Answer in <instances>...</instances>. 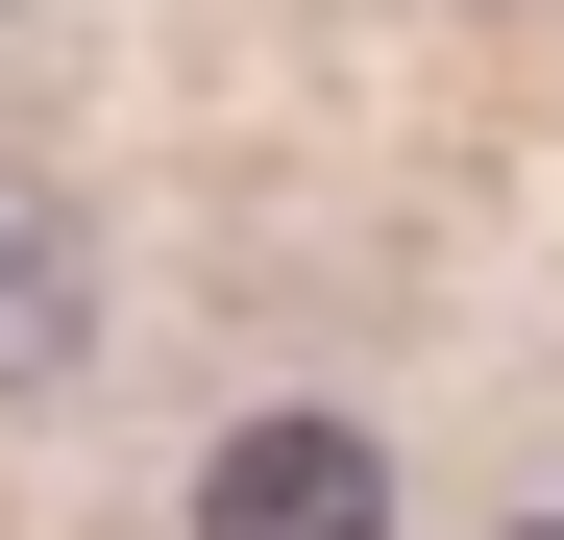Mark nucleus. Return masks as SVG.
<instances>
[{
	"instance_id": "1",
	"label": "nucleus",
	"mask_w": 564,
	"mask_h": 540,
	"mask_svg": "<svg viewBox=\"0 0 564 540\" xmlns=\"http://www.w3.org/2000/svg\"><path fill=\"white\" fill-rule=\"evenodd\" d=\"M197 540H393V442L368 418H221L197 442Z\"/></svg>"
},
{
	"instance_id": "3",
	"label": "nucleus",
	"mask_w": 564,
	"mask_h": 540,
	"mask_svg": "<svg viewBox=\"0 0 564 540\" xmlns=\"http://www.w3.org/2000/svg\"><path fill=\"white\" fill-rule=\"evenodd\" d=\"M516 540H564V516H516Z\"/></svg>"
},
{
	"instance_id": "2",
	"label": "nucleus",
	"mask_w": 564,
	"mask_h": 540,
	"mask_svg": "<svg viewBox=\"0 0 564 540\" xmlns=\"http://www.w3.org/2000/svg\"><path fill=\"white\" fill-rule=\"evenodd\" d=\"M99 369V222L50 197V172H0V418Z\"/></svg>"
}]
</instances>
